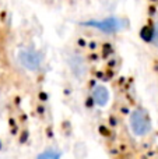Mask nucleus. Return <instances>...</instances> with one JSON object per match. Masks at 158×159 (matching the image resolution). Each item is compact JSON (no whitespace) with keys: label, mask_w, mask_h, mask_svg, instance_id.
Returning <instances> with one entry per match:
<instances>
[{"label":"nucleus","mask_w":158,"mask_h":159,"mask_svg":"<svg viewBox=\"0 0 158 159\" xmlns=\"http://www.w3.org/2000/svg\"><path fill=\"white\" fill-rule=\"evenodd\" d=\"M69 66H70V70L72 73L76 75L77 78H84L87 75V71H88V66L87 63L84 61V59L81 56H72L69 59Z\"/></svg>","instance_id":"7ed1b4c3"},{"label":"nucleus","mask_w":158,"mask_h":159,"mask_svg":"<svg viewBox=\"0 0 158 159\" xmlns=\"http://www.w3.org/2000/svg\"><path fill=\"white\" fill-rule=\"evenodd\" d=\"M151 42H153L154 46L158 48V22L154 27V31H153V36H151Z\"/></svg>","instance_id":"423d86ee"},{"label":"nucleus","mask_w":158,"mask_h":159,"mask_svg":"<svg viewBox=\"0 0 158 159\" xmlns=\"http://www.w3.org/2000/svg\"><path fill=\"white\" fill-rule=\"evenodd\" d=\"M92 99L98 106H105L109 102V91L105 85H97L92 91Z\"/></svg>","instance_id":"20e7f679"},{"label":"nucleus","mask_w":158,"mask_h":159,"mask_svg":"<svg viewBox=\"0 0 158 159\" xmlns=\"http://www.w3.org/2000/svg\"><path fill=\"white\" fill-rule=\"evenodd\" d=\"M39 159H59V155L52 151H48V152H45V154H42L41 157H39Z\"/></svg>","instance_id":"39448f33"},{"label":"nucleus","mask_w":158,"mask_h":159,"mask_svg":"<svg viewBox=\"0 0 158 159\" xmlns=\"http://www.w3.org/2000/svg\"><path fill=\"white\" fill-rule=\"evenodd\" d=\"M129 127H130V131L133 133V135L136 137H144L151 130L150 120L142 110H133L129 115Z\"/></svg>","instance_id":"f257e3e1"},{"label":"nucleus","mask_w":158,"mask_h":159,"mask_svg":"<svg viewBox=\"0 0 158 159\" xmlns=\"http://www.w3.org/2000/svg\"><path fill=\"white\" fill-rule=\"evenodd\" d=\"M17 59L20 64L31 73L38 71L41 67V57L38 56V53L31 49H20L17 53Z\"/></svg>","instance_id":"f03ea898"}]
</instances>
